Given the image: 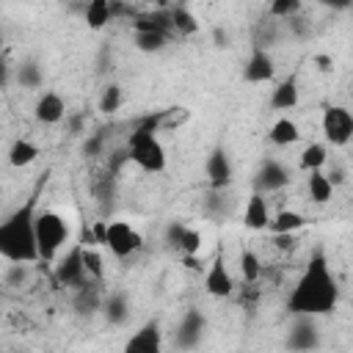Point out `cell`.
Masks as SVG:
<instances>
[{"mask_svg":"<svg viewBox=\"0 0 353 353\" xmlns=\"http://www.w3.org/2000/svg\"><path fill=\"white\" fill-rule=\"evenodd\" d=\"M273 77H276V61H273L270 50L254 44L251 47V55H248V61L243 66V80L251 83V85H256V83H270Z\"/></svg>","mask_w":353,"mask_h":353,"instance_id":"7","label":"cell"},{"mask_svg":"<svg viewBox=\"0 0 353 353\" xmlns=\"http://www.w3.org/2000/svg\"><path fill=\"white\" fill-rule=\"evenodd\" d=\"M83 19L91 30H102L110 22V0H88L85 11H83Z\"/></svg>","mask_w":353,"mask_h":353,"instance_id":"26","label":"cell"},{"mask_svg":"<svg viewBox=\"0 0 353 353\" xmlns=\"http://www.w3.org/2000/svg\"><path fill=\"white\" fill-rule=\"evenodd\" d=\"M237 265H240V276H243V281H245V284L259 281V276H262V262H259V256H256L251 248L240 251Z\"/></svg>","mask_w":353,"mask_h":353,"instance_id":"30","label":"cell"},{"mask_svg":"<svg viewBox=\"0 0 353 353\" xmlns=\"http://www.w3.org/2000/svg\"><path fill=\"white\" fill-rule=\"evenodd\" d=\"M80 259H83V270L91 281H102L105 279V259L94 245L80 243Z\"/></svg>","mask_w":353,"mask_h":353,"instance_id":"25","label":"cell"},{"mask_svg":"<svg viewBox=\"0 0 353 353\" xmlns=\"http://www.w3.org/2000/svg\"><path fill=\"white\" fill-rule=\"evenodd\" d=\"M168 19H171V33L176 36H193L199 33V19L188 6H174L168 8Z\"/></svg>","mask_w":353,"mask_h":353,"instance_id":"23","label":"cell"},{"mask_svg":"<svg viewBox=\"0 0 353 353\" xmlns=\"http://www.w3.org/2000/svg\"><path fill=\"white\" fill-rule=\"evenodd\" d=\"M55 279H58V284L74 287V290L88 281V276H85V270H83V259H80V243H77L66 256L58 259V265H55Z\"/></svg>","mask_w":353,"mask_h":353,"instance_id":"11","label":"cell"},{"mask_svg":"<svg viewBox=\"0 0 353 353\" xmlns=\"http://www.w3.org/2000/svg\"><path fill=\"white\" fill-rule=\"evenodd\" d=\"M17 80H19L22 88H39V85H41V69H39V63L25 61V63L17 69Z\"/></svg>","mask_w":353,"mask_h":353,"instance_id":"33","label":"cell"},{"mask_svg":"<svg viewBox=\"0 0 353 353\" xmlns=\"http://www.w3.org/2000/svg\"><path fill=\"white\" fill-rule=\"evenodd\" d=\"M63 116H66V102H63V97H61L58 91H41L39 99H36V105H33V119H36L39 124L50 127V124L63 121Z\"/></svg>","mask_w":353,"mask_h":353,"instance_id":"10","label":"cell"},{"mask_svg":"<svg viewBox=\"0 0 353 353\" xmlns=\"http://www.w3.org/2000/svg\"><path fill=\"white\" fill-rule=\"evenodd\" d=\"M132 41L141 52H160L168 44V33H163V30H132Z\"/></svg>","mask_w":353,"mask_h":353,"instance_id":"27","label":"cell"},{"mask_svg":"<svg viewBox=\"0 0 353 353\" xmlns=\"http://www.w3.org/2000/svg\"><path fill=\"white\" fill-rule=\"evenodd\" d=\"M268 138H270V143H273V146H292V143H298V141H301V127H298L292 119L281 116V119H276V121H273V127H270Z\"/></svg>","mask_w":353,"mask_h":353,"instance_id":"21","label":"cell"},{"mask_svg":"<svg viewBox=\"0 0 353 353\" xmlns=\"http://www.w3.org/2000/svg\"><path fill=\"white\" fill-rule=\"evenodd\" d=\"M33 232H36V251L39 259L52 262L58 251L69 240V221L55 210H36L33 215Z\"/></svg>","mask_w":353,"mask_h":353,"instance_id":"4","label":"cell"},{"mask_svg":"<svg viewBox=\"0 0 353 353\" xmlns=\"http://www.w3.org/2000/svg\"><path fill=\"white\" fill-rule=\"evenodd\" d=\"M163 345V331L157 320H149L146 325H141L130 339H127V350L130 353H157Z\"/></svg>","mask_w":353,"mask_h":353,"instance_id":"15","label":"cell"},{"mask_svg":"<svg viewBox=\"0 0 353 353\" xmlns=\"http://www.w3.org/2000/svg\"><path fill=\"white\" fill-rule=\"evenodd\" d=\"M121 102H124V91H121V85H119V83H108V85L102 88V94H99L97 110H99L102 116H110V113H116V110L121 108Z\"/></svg>","mask_w":353,"mask_h":353,"instance_id":"29","label":"cell"},{"mask_svg":"<svg viewBox=\"0 0 353 353\" xmlns=\"http://www.w3.org/2000/svg\"><path fill=\"white\" fill-rule=\"evenodd\" d=\"M127 314H130L127 295L124 292H110L105 298V317H108V323L110 325H121V323H127Z\"/></svg>","mask_w":353,"mask_h":353,"instance_id":"28","label":"cell"},{"mask_svg":"<svg viewBox=\"0 0 353 353\" xmlns=\"http://www.w3.org/2000/svg\"><path fill=\"white\" fill-rule=\"evenodd\" d=\"M212 41H215L218 50H226L229 47V30L226 28H215L212 30Z\"/></svg>","mask_w":353,"mask_h":353,"instance_id":"36","label":"cell"},{"mask_svg":"<svg viewBox=\"0 0 353 353\" xmlns=\"http://www.w3.org/2000/svg\"><path fill=\"white\" fill-rule=\"evenodd\" d=\"M320 130H323V141L328 146L342 149L353 138V113L345 105H325L323 119H320Z\"/></svg>","mask_w":353,"mask_h":353,"instance_id":"6","label":"cell"},{"mask_svg":"<svg viewBox=\"0 0 353 353\" xmlns=\"http://www.w3.org/2000/svg\"><path fill=\"white\" fill-rule=\"evenodd\" d=\"M339 303V287L336 279L328 268V259L323 251H314L309 256V265L303 268L298 284L292 287L290 298H287V312L290 314H328L334 312Z\"/></svg>","mask_w":353,"mask_h":353,"instance_id":"1","label":"cell"},{"mask_svg":"<svg viewBox=\"0 0 353 353\" xmlns=\"http://www.w3.org/2000/svg\"><path fill=\"white\" fill-rule=\"evenodd\" d=\"M157 132H160V113L141 119L127 138V157L146 174L165 171V149H163Z\"/></svg>","mask_w":353,"mask_h":353,"instance_id":"3","label":"cell"},{"mask_svg":"<svg viewBox=\"0 0 353 353\" xmlns=\"http://www.w3.org/2000/svg\"><path fill=\"white\" fill-rule=\"evenodd\" d=\"M188 119H190V110H188V108H182V105L165 108V110H160V130H163V132L176 130V127H182Z\"/></svg>","mask_w":353,"mask_h":353,"instance_id":"32","label":"cell"},{"mask_svg":"<svg viewBox=\"0 0 353 353\" xmlns=\"http://www.w3.org/2000/svg\"><path fill=\"white\" fill-rule=\"evenodd\" d=\"M201 331H204V314H201L199 309L185 312V317H182V323H179V331H176V345H179V347H193V345H199Z\"/></svg>","mask_w":353,"mask_h":353,"instance_id":"18","label":"cell"},{"mask_svg":"<svg viewBox=\"0 0 353 353\" xmlns=\"http://www.w3.org/2000/svg\"><path fill=\"white\" fill-rule=\"evenodd\" d=\"M99 146H102V138H99V135H94L91 141H85V152H88V154H97Z\"/></svg>","mask_w":353,"mask_h":353,"instance_id":"39","label":"cell"},{"mask_svg":"<svg viewBox=\"0 0 353 353\" xmlns=\"http://www.w3.org/2000/svg\"><path fill=\"white\" fill-rule=\"evenodd\" d=\"M306 196L314 201V204H328L334 199V185L328 182L325 171H309L306 176Z\"/></svg>","mask_w":353,"mask_h":353,"instance_id":"22","label":"cell"},{"mask_svg":"<svg viewBox=\"0 0 353 353\" xmlns=\"http://www.w3.org/2000/svg\"><path fill=\"white\" fill-rule=\"evenodd\" d=\"M270 223V207H268V199L265 193L254 190L243 207V226L251 229V232H265Z\"/></svg>","mask_w":353,"mask_h":353,"instance_id":"14","label":"cell"},{"mask_svg":"<svg viewBox=\"0 0 353 353\" xmlns=\"http://www.w3.org/2000/svg\"><path fill=\"white\" fill-rule=\"evenodd\" d=\"M39 146L33 143V141H28V138H17L14 143H11V149H8V163L14 165V168H25V165H30V163H36L39 160Z\"/></svg>","mask_w":353,"mask_h":353,"instance_id":"24","label":"cell"},{"mask_svg":"<svg viewBox=\"0 0 353 353\" xmlns=\"http://www.w3.org/2000/svg\"><path fill=\"white\" fill-rule=\"evenodd\" d=\"M298 102H301V88H298L295 74L276 83V88L270 91V108L273 110H292V108H298Z\"/></svg>","mask_w":353,"mask_h":353,"instance_id":"17","label":"cell"},{"mask_svg":"<svg viewBox=\"0 0 353 353\" xmlns=\"http://www.w3.org/2000/svg\"><path fill=\"white\" fill-rule=\"evenodd\" d=\"M290 185V171L279 163V160H265L256 171V179H254V190L259 193H276L281 188Z\"/></svg>","mask_w":353,"mask_h":353,"instance_id":"12","label":"cell"},{"mask_svg":"<svg viewBox=\"0 0 353 353\" xmlns=\"http://www.w3.org/2000/svg\"><path fill=\"white\" fill-rule=\"evenodd\" d=\"M102 245H108L113 256L127 259V256H132L135 251L143 248V234H141L132 223H127V221H121V218H116V221H105V237H102Z\"/></svg>","mask_w":353,"mask_h":353,"instance_id":"5","label":"cell"},{"mask_svg":"<svg viewBox=\"0 0 353 353\" xmlns=\"http://www.w3.org/2000/svg\"><path fill=\"white\" fill-rule=\"evenodd\" d=\"M279 36H281V30H279V19H276V17H268V19H262V22L256 25V39H254V44L270 50V47L279 41Z\"/></svg>","mask_w":353,"mask_h":353,"instance_id":"31","label":"cell"},{"mask_svg":"<svg viewBox=\"0 0 353 353\" xmlns=\"http://www.w3.org/2000/svg\"><path fill=\"white\" fill-rule=\"evenodd\" d=\"M8 80H11V72H8V66L0 61V88H6V85H8Z\"/></svg>","mask_w":353,"mask_h":353,"instance_id":"40","label":"cell"},{"mask_svg":"<svg viewBox=\"0 0 353 353\" xmlns=\"http://www.w3.org/2000/svg\"><path fill=\"white\" fill-rule=\"evenodd\" d=\"M165 243L171 248H176L182 256H196L201 251V232L196 229H188L185 223L179 221H171L168 229H165Z\"/></svg>","mask_w":353,"mask_h":353,"instance_id":"9","label":"cell"},{"mask_svg":"<svg viewBox=\"0 0 353 353\" xmlns=\"http://www.w3.org/2000/svg\"><path fill=\"white\" fill-rule=\"evenodd\" d=\"M314 63H320V69H323V72H328V69L334 66V61H331L328 55H317V58H314Z\"/></svg>","mask_w":353,"mask_h":353,"instance_id":"41","label":"cell"},{"mask_svg":"<svg viewBox=\"0 0 353 353\" xmlns=\"http://www.w3.org/2000/svg\"><path fill=\"white\" fill-rule=\"evenodd\" d=\"M204 174H207V182L212 190H226L232 185V176H234V168H232V160L226 154L223 146H215L207 160H204Z\"/></svg>","mask_w":353,"mask_h":353,"instance_id":"8","label":"cell"},{"mask_svg":"<svg viewBox=\"0 0 353 353\" xmlns=\"http://www.w3.org/2000/svg\"><path fill=\"white\" fill-rule=\"evenodd\" d=\"M309 221L301 215V212H295V210H279L276 215H270V223H268V232L270 234H295L298 229H303Z\"/></svg>","mask_w":353,"mask_h":353,"instance_id":"20","label":"cell"},{"mask_svg":"<svg viewBox=\"0 0 353 353\" xmlns=\"http://www.w3.org/2000/svg\"><path fill=\"white\" fill-rule=\"evenodd\" d=\"M320 3L328 6V8H334V11H345L350 6V0H320Z\"/></svg>","mask_w":353,"mask_h":353,"instance_id":"38","label":"cell"},{"mask_svg":"<svg viewBox=\"0 0 353 353\" xmlns=\"http://www.w3.org/2000/svg\"><path fill=\"white\" fill-rule=\"evenodd\" d=\"M328 165V143L325 141H312L303 146L301 157H298V168L301 171H320Z\"/></svg>","mask_w":353,"mask_h":353,"instance_id":"19","label":"cell"},{"mask_svg":"<svg viewBox=\"0 0 353 353\" xmlns=\"http://www.w3.org/2000/svg\"><path fill=\"white\" fill-rule=\"evenodd\" d=\"M204 290L212 295V298H229L232 290H234V279L223 262V256H215L212 265L207 268L204 273Z\"/></svg>","mask_w":353,"mask_h":353,"instance_id":"13","label":"cell"},{"mask_svg":"<svg viewBox=\"0 0 353 353\" xmlns=\"http://www.w3.org/2000/svg\"><path fill=\"white\" fill-rule=\"evenodd\" d=\"M301 11V0H268V17L290 19Z\"/></svg>","mask_w":353,"mask_h":353,"instance_id":"34","label":"cell"},{"mask_svg":"<svg viewBox=\"0 0 353 353\" xmlns=\"http://www.w3.org/2000/svg\"><path fill=\"white\" fill-rule=\"evenodd\" d=\"M292 317H295V323H292L287 347H298V350L317 347V325H314V317L312 314H292Z\"/></svg>","mask_w":353,"mask_h":353,"instance_id":"16","label":"cell"},{"mask_svg":"<svg viewBox=\"0 0 353 353\" xmlns=\"http://www.w3.org/2000/svg\"><path fill=\"white\" fill-rule=\"evenodd\" d=\"M325 176H328V182H331V185L336 188V185H342V182H345V176H347V174H345V168H342V165L331 163V171H328Z\"/></svg>","mask_w":353,"mask_h":353,"instance_id":"35","label":"cell"},{"mask_svg":"<svg viewBox=\"0 0 353 353\" xmlns=\"http://www.w3.org/2000/svg\"><path fill=\"white\" fill-rule=\"evenodd\" d=\"M273 243H276V248L279 251H287V248H292L295 245V234H273Z\"/></svg>","mask_w":353,"mask_h":353,"instance_id":"37","label":"cell"},{"mask_svg":"<svg viewBox=\"0 0 353 353\" xmlns=\"http://www.w3.org/2000/svg\"><path fill=\"white\" fill-rule=\"evenodd\" d=\"M33 215L36 204L28 201L25 207L14 210L6 221H0V256L8 262H36V232H33Z\"/></svg>","mask_w":353,"mask_h":353,"instance_id":"2","label":"cell"}]
</instances>
